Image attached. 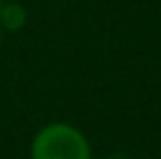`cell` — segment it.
I'll list each match as a JSON object with an SVG mask.
<instances>
[{
    "label": "cell",
    "mask_w": 161,
    "mask_h": 159,
    "mask_svg": "<svg viewBox=\"0 0 161 159\" xmlns=\"http://www.w3.org/2000/svg\"><path fill=\"white\" fill-rule=\"evenodd\" d=\"M33 159H91V147L82 131L70 124H49L35 136Z\"/></svg>",
    "instance_id": "1"
},
{
    "label": "cell",
    "mask_w": 161,
    "mask_h": 159,
    "mask_svg": "<svg viewBox=\"0 0 161 159\" xmlns=\"http://www.w3.org/2000/svg\"><path fill=\"white\" fill-rule=\"evenodd\" d=\"M26 24V9L24 5L19 3H3V7H0V26L7 31H19L24 28Z\"/></svg>",
    "instance_id": "2"
},
{
    "label": "cell",
    "mask_w": 161,
    "mask_h": 159,
    "mask_svg": "<svg viewBox=\"0 0 161 159\" xmlns=\"http://www.w3.org/2000/svg\"><path fill=\"white\" fill-rule=\"evenodd\" d=\"M0 7H3V0H0Z\"/></svg>",
    "instance_id": "3"
}]
</instances>
